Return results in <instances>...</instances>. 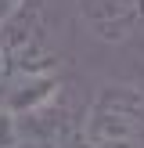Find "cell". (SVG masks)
I'll list each match as a JSON object with an SVG mask.
<instances>
[{"instance_id":"cell-6","label":"cell","mask_w":144,"mask_h":148,"mask_svg":"<svg viewBox=\"0 0 144 148\" xmlns=\"http://www.w3.org/2000/svg\"><path fill=\"white\" fill-rule=\"evenodd\" d=\"M22 4H25V0H0V25H4V22H7V18H11V14H14V11H18V7H22Z\"/></svg>"},{"instance_id":"cell-1","label":"cell","mask_w":144,"mask_h":148,"mask_svg":"<svg viewBox=\"0 0 144 148\" xmlns=\"http://www.w3.org/2000/svg\"><path fill=\"white\" fill-rule=\"evenodd\" d=\"M79 137L94 148H144V90L108 83L79 116Z\"/></svg>"},{"instance_id":"cell-2","label":"cell","mask_w":144,"mask_h":148,"mask_svg":"<svg viewBox=\"0 0 144 148\" xmlns=\"http://www.w3.org/2000/svg\"><path fill=\"white\" fill-rule=\"evenodd\" d=\"M0 47L7 58V72H50L58 69V51L50 47L47 22L36 4H22L0 25Z\"/></svg>"},{"instance_id":"cell-8","label":"cell","mask_w":144,"mask_h":148,"mask_svg":"<svg viewBox=\"0 0 144 148\" xmlns=\"http://www.w3.org/2000/svg\"><path fill=\"white\" fill-rule=\"evenodd\" d=\"M4 79H7V58H4V47H0V90H4Z\"/></svg>"},{"instance_id":"cell-3","label":"cell","mask_w":144,"mask_h":148,"mask_svg":"<svg viewBox=\"0 0 144 148\" xmlns=\"http://www.w3.org/2000/svg\"><path fill=\"white\" fill-rule=\"evenodd\" d=\"M79 22L101 43H126L144 33V0H76Z\"/></svg>"},{"instance_id":"cell-5","label":"cell","mask_w":144,"mask_h":148,"mask_svg":"<svg viewBox=\"0 0 144 148\" xmlns=\"http://www.w3.org/2000/svg\"><path fill=\"white\" fill-rule=\"evenodd\" d=\"M18 123H14V112H7L0 105V148H18Z\"/></svg>"},{"instance_id":"cell-7","label":"cell","mask_w":144,"mask_h":148,"mask_svg":"<svg viewBox=\"0 0 144 148\" xmlns=\"http://www.w3.org/2000/svg\"><path fill=\"white\" fill-rule=\"evenodd\" d=\"M58 148H94V145H86L83 137L76 134V137H72V141H65V145H58Z\"/></svg>"},{"instance_id":"cell-4","label":"cell","mask_w":144,"mask_h":148,"mask_svg":"<svg viewBox=\"0 0 144 148\" xmlns=\"http://www.w3.org/2000/svg\"><path fill=\"white\" fill-rule=\"evenodd\" d=\"M58 90H61L58 69H50V72H7L4 90H0V105L7 112L22 116V112H33V108L47 105Z\"/></svg>"}]
</instances>
